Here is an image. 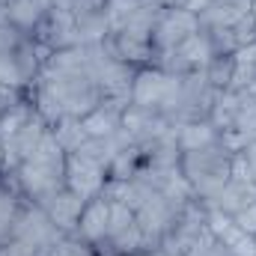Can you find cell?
Instances as JSON below:
<instances>
[{"label":"cell","mask_w":256,"mask_h":256,"mask_svg":"<svg viewBox=\"0 0 256 256\" xmlns=\"http://www.w3.org/2000/svg\"><path fill=\"white\" fill-rule=\"evenodd\" d=\"M254 238H256V236H254Z\"/></svg>","instance_id":"37"},{"label":"cell","mask_w":256,"mask_h":256,"mask_svg":"<svg viewBox=\"0 0 256 256\" xmlns=\"http://www.w3.org/2000/svg\"><path fill=\"white\" fill-rule=\"evenodd\" d=\"M232 54H214L206 68H202V74H206V80L214 86V90H230V84H232Z\"/></svg>","instance_id":"23"},{"label":"cell","mask_w":256,"mask_h":256,"mask_svg":"<svg viewBox=\"0 0 256 256\" xmlns=\"http://www.w3.org/2000/svg\"><path fill=\"white\" fill-rule=\"evenodd\" d=\"M108 182V167H102L98 161L80 155V152H68L66 155V185L74 194H80L84 200L98 196Z\"/></svg>","instance_id":"13"},{"label":"cell","mask_w":256,"mask_h":256,"mask_svg":"<svg viewBox=\"0 0 256 256\" xmlns=\"http://www.w3.org/2000/svg\"><path fill=\"white\" fill-rule=\"evenodd\" d=\"M18 182L21 194L33 202H45L48 196L66 188V149L57 143L54 131L45 134V140L39 143V149L21 161L15 170H9Z\"/></svg>","instance_id":"2"},{"label":"cell","mask_w":256,"mask_h":256,"mask_svg":"<svg viewBox=\"0 0 256 256\" xmlns=\"http://www.w3.org/2000/svg\"><path fill=\"white\" fill-rule=\"evenodd\" d=\"M146 0H104V15L110 24V33H120L128 24V18L143 6Z\"/></svg>","instance_id":"25"},{"label":"cell","mask_w":256,"mask_h":256,"mask_svg":"<svg viewBox=\"0 0 256 256\" xmlns=\"http://www.w3.org/2000/svg\"><path fill=\"white\" fill-rule=\"evenodd\" d=\"M232 220H236L248 236H256V202L254 206H248V208H242L238 214H232Z\"/></svg>","instance_id":"28"},{"label":"cell","mask_w":256,"mask_h":256,"mask_svg":"<svg viewBox=\"0 0 256 256\" xmlns=\"http://www.w3.org/2000/svg\"><path fill=\"white\" fill-rule=\"evenodd\" d=\"M208 3H212V0H191V3H188V9H191V12H200V9H206Z\"/></svg>","instance_id":"31"},{"label":"cell","mask_w":256,"mask_h":256,"mask_svg":"<svg viewBox=\"0 0 256 256\" xmlns=\"http://www.w3.org/2000/svg\"><path fill=\"white\" fill-rule=\"evenodd\" d=\"M51 0H12L9 6H3L6 9V21L12 24V27H18V30H24V33H36V27L42 24V18L51 12Z\"/></svg>","instance_id":"19"},{"label":"cell","mask_w":256,"mask_h":256,"mask_svg":"<svg viewBox=\"0 0 256 256\" xmlns=\"http://www.w3.org/2000/svg\"><path fill=\"white\" fill-rule=\"evenodd\" d=\"M33 39L45 48V51H66V48H80L78 42V24H74V15L66 12L60 6H51V12L42 18V24L36 27Z\"/></svg>","instance_id":"12"},{"label":"cell","mask_w":256,"mask_h":256,"mask_svg":"<svg viewBox=\"0 0 256 256\" xmlns=\"http://www.w3.org/2000/svg\"><path fill=\"white\" fill-rule=\"evenodd\" d=\"M108 224H110V202L98 194V196L86 200V206H84V212H80V220H78L74 236H78V238H84L86 244H92V248H96V254H98V250L104 248V242H108Z\"/></svg>","instance_id":"15"},{"label":"cell","mask_w":256,"mask_h":256,"mask_svg":"<svg viewBox=\"0 0 256 256\" xmlns=\"http://www.w3.org/2000/svg\"><path fill=\"white\" fill-rule=\"evenodd\" d=\"M232 158H236V149L224 140V134H220V140H214L208 146L182 152V161H179L182 176L188 179L194 196L200 202L212 206L214 196L224 191V185L232 173Z\"/></svg>","instance_id":"3"},{"label":"cell","mask_w":256,"mask_h":256,"mask_svg":"<svg viewBox=\"0 0 256 256\" xmlns=\"http://www.w3.org/2000/svg\"><path fill=\"white\" fill-rule=\"evenodd\" d=\"M63 238L66 232H60L51 224V218L42 212V206L27 200L18 224L12 230V238L0 248V256H51Z\"/></svg>","instance_id":"5"},{"label":"cell","mask_w":256,"mask_h":256,"mask_svg":"<svg viewBox=\"0 0 256 256\" xmlns=\"http://www.w3.org/2000/svg\"><path fill=\"white\" fill-rule=\"evenodd\" d=\"M122 128L128 131L131 143H149L161 134H167L170 128H176L164 114L152 110V108H143V104H128L126 114H122Z\"/></svg>","instance_id":"14"},{"label":"cell","mask_w":256,"mask_h":256,"mask_svg":"<svg viewBox=\"0 0 256 256\" xmlns=\"http://www.w3.org/2000/svg\"><path fill=\"white\" fill-rule=\"evenodd\" d=\"M51 256H98V254H96V248L86 244L84 238H78V236H66L63 242L54 248V254Z\"/></svg>","instance_id":"26"},{"label":"cell","mask_w":256,"mask_h":256,"mask_svg":"<svg viewBox=\"0 0 256 256\" xmlns=\"http://www.w3.org/2000/svg\"><path fill=\"white\" fill-rule=\"evenodd\" d=\"M74 24H78V42H80V48H84V45L104 42V39L110 36V24H108V15H104V9H96V12L74 15Z\"/></svg>","instance_id":"20"},{"label":"cell","mask_w":256,"mask_h":256,"mask_svg":"<svg viewBox=\"0 0 256 256\" xmlns=\"http://www.w3.org/2000/svg\"><path fill=\"white\" fill-rule=\"evenodd\" d=\"M6 170V152H3V143H0V173Z\"/></svg>","instance_id":"32"},{"label":"cell","mask_w":256,"mask_h":256,"mask_svg":"<svg viewBox=\"0 0 256 256\" xmlns=\"http://www.w3.org/2000/svg\"><path fill=\"white\" fill-rule=\"evenodd\" d=\"M21 98H24V92H21V90H12V86L0 84V120H3V114H6L12 104H18Z\"/></svg>","instance_id":"29"},{"label":"cell","mask_w":256,"mask_h":256,"mask_svg":"<svg viewBox=\"0 0 256 256\" xmlns=\"http://www.w3.org/2000/svg\"><path fill=\"white\" fill-rule=\"evenodd\" d=\"M0 21H6V9L3 6H0Z\"/></svg>","instance_id":"34"},{"label":"cell","mask_w":256,"mask_h":256,"mask_svg":"<svg viewBox=\"0 0 256 256\" xmlns=\"http://www.w3.org/2000/svg\"><path fill=\"white\" fill-rule=\"evenodd\" d=\"M208 208V230H212V236L230 250L232 256H256V238L254 236H248L230 214H224V212H218V208H212V206H206Z\"/></svg>","instance_id":"16"},{"label":"cell","mask_w":256,"mask_h":256,"mask_svg":"<svg viewBox=\"0 0 256 256\" xmlns=\"http://www.w3.org/2000/svg\"><path fill=\"white\" fill-rule=\"evenodd\" d=\"M206 230H208V208H206V202L191 200L176 212V220L170 224V230L161 242V250L170 256H185Z\"/></svg>","instance_id":"8"},{"label":"cell","mask_w":256,"mask_h":256,"mask_svg":"<svg viewBox=\"0 0 256 256\" xmlns=\"http://www.w3.org/2000/svg\"><path fill=\"white\" fill-rule=\"evenodd\" d=\"M200 30V18L191 9H164L155 33H152V57L164 54L176 45H182L188 36H194Z\"/></svg>","instance_id":"11"},{"label":"cell","mask_w":256,"mask_h":256,"mask_svg":"<svg viewBox=\"0 0 256 256\" xmlns=\"http://www.w3.org/2000/svg\"><path fill=\"white\" fill-rule=\"evenodd\" d=\"M51 51H45L33 36H27L21 45H15L12 51L0 54V84L12 86V90H21L27 92L39 74L42 63L48 60Z\"/></svg>","instance_id":"6"},{"label":"cell","mask_w":256,"mask_h":256,"mask_svg":"<svg viewBox=\"0 0 256 256\" xmlns=\"http://www.w3.org/2000/svg\"><path fill=\"white\" fill-rule=\"evenodd\" d=\"M176 90H179V74L161 72L155 66H143L134 74V86H131V104H143L152 108L158 114H164L170 120V108L176 102Z\"/></svg>","instance_id":"7"},{"label":"cell","mask_w":256,"mask_h":256,"mask_svg":"<svg viewBox=\"0 0 256 256\" xmlns=\"http://www.w3.org/2000/svg\"><path fill=\"white\" fill-rule=\"evenodd\" d=\"M212 57H214V51H212L208 39L196 30L182 45H176L164 54H155L149 66H155L161 72H170V74H194V72H202Z\"/></svg>","instance_id":"9"},{"label":"cell","mask_w":256,"mask_h":256,"mask_svg":"<svg viewBox=\"0 0 256 256\" xmlns=\"http://www.w3.org/2000/svg\"><path fill=\"white\" fill-rule=\"evenodd\" d=\"M27 36H30V33H24V30L12 27L9 21H0V54L12 51V48H15V45H21Z\"/></svg>","instance_id":"27"},{"label":"cell","mask_w":256,"mask_h":256,"mask_svg":"<svg viewBox=\"0 0 256 256\" xmlns=\"http://www.w3.org/2000/svg\"><path fill=\"white\" fill-rule=\"evenodd\" d=\"M131 102H122V98H104L92 114H86L80 122L86 128L90 137H108V134H116L122 128V114Z\"/></svg>","instance_id":"18"},{"label":"cell","mask_w":256,"mask_h":256,"mask_svg":"<svg viewBox=\"0 0 256 256\" xmlns=\"http://www.w3.org/2000/svg\"><path fill=\"white\" fill-rule=\"evenodd\" d=\"M36 206H42V212L51 218V224H54L60 232L74 236V230H78V220H80V212H84L86 200H84L80 194H74L68 185H66L63 191H57L54 196H48L45 202H36Z\"/></svg>","instance_id":"17"},{"label":"cell","mask_w":256,"mask_h":256,"mask_svg":"<svg viewBox=\"0 0 256 256\" xmlns=\"http://www.w3.org/2000/svg\"><path fill=\"white\" fill-rule=\"evenodd\" d=\"M212 256H232V254H230V250H226V248H224V244H220L218 238H214V248H212Z\"/></svg>","instance_id":"30"},{"label":"cell","mask_w":256,"mask_h":256,"mask_svg":"<svg viewBox=\"0 0 256 256\" xmlns=\"http://www.w3.org/2000/svg\"><path fill=\"white\" fill-rule=\"evenodd\" d=\"M143 256H170V254H164V250L158 248V250H149V254H143Z\"/></svg>","instance_id":"33"},{"label":"cell","mask_w":256,"mask_h":256,"mask_svg":"<svg viewBox=\"0 0 256 256\" xmlns=\"http://www.w3.org/2000/svg\"><path fill=\"white\" fill-rule=\"evenodd\" d=\"M176 131H179V146H182V152H188V149H200V146H208V143L220 140V134H224V131H218V128L212 126L208 120L185 122V126H179Z\"/></svg>","instance_id":"21"},{"label":"cell","mask_w":256,"mask_h":256,"mask_svg":"<svg viewBox=\"0 0 256 256\" xmlns=\"http://www.w3.org/2000/svg\"><path fill=\"white\" fill-rule=\"evenodd\" d=\"M250 12H254V18H256V0H254V6H250Z\"/></svg>","instance_id":"35"},{"label":"cell","mask_w":256,"mask_h":256,"mask_svg":"<svg viewBox=\"0 0 256 256\" xmlns=\"http://www.w3.org/2000/svg\"><path fill=\"white\" fill-rule=\"evenodd\" d=\"M51 131H54V137H57V143L66 149V155L68 152H74L90 134H86V128H84V122L80 120H74V116H66V120H60L57 126H51Z\"/></svg>","instance_id":"22"},{"label":"cell","mask_w":256,"mask_h":256,"mask_svg":"<svg viewBox=\"0 0 256 256\" xmlns=\"http://www.w3.org/2000/svg\"><path fill=\"white\" fill-rule=\"evenodd\" d=\"M24 96L33 102V108L48 126H57L66 116L84 120L104 102V92L86 63L84 48H66L48 54L33 86Z\"/></svg>","instance_id":"1"},{"label":"cell","mask_w":256,"mask_h":256,"mask_svg":"<svg viewBox=\"0 0 256 256\" xmlns=\"http://www.w3.org/2000/svg\"><path fill=\"white\" fill-rule=\"evenodd\" d=\"M254 202H256V182H254V176H250V170H248L244 155L236 152V158H232V173H230L224 191L214 196L212 208H218V212H224V214L232 218V214H238L242 208H248V206H254Z\"/></svg>","instance_id":"10"},{"label":"cell","mask_w":256,"mask_h":256,"mask_svg":"<svg viewBox=\"0 0 256 256\" xmlns=\"http://www.w3.org/2000/svg\"><path fill=\"white\" fill-rule=\"evenodd\" d=\"M48 131L51 126L39 116V110L33 108L27 96L18 104H12L0 120V143L6 152V170H15L21 161H27L39 149Z\"/></svg>","instance_id":"4"},{"label":"cell","mask_w":256,"mask_h":256,"mask_svg":"<svg viewBox=\"0 0 256 256\" xmlns=\"http://www.w3.org/2000/svg\"><path fill=\"white\" fill-rule=\"evenodd\" d=\"M248 92H254V96H256V86H254V90H248Z\"/></svg>","instance_id":"36"},{"label":"cell","mask_w":256,"mask_h":256,"mask_svg":"<svg viewBox=\"0 0 256 256\" xmlns=\"http://www.w3.org/2000/svg\"><path fill=\"white\" fill-rule=\"evenodd\" d=\"M248 143H256V96L254 92H242V104H238V116H236V128Z\"/></svg>","instance_id":"24"}]
</instances>
